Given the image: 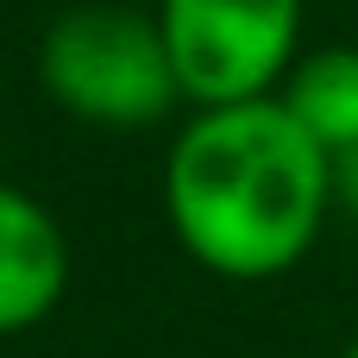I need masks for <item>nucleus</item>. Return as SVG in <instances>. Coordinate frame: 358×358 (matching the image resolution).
Listing matches in <instances>:
<instances>
[{
    "label": "nucleus",
    "mask_w": 358,
    "mask_h": 358,
    "mask_svg": "<svg viewBox=\"0 0 358 358\" xmlns=\"http://www.w3.org/2000/svg\"><path fill=\"white\" fill-rule=\"evenodd\" d=\"M334 157L283 101L208 107L170 151V220L220 277H283L321 233Z\"/></svg>",
    "instance_id": "f257e3e1"
},
{
    "label": "nucleus",
    "mask_w": 358,
    "mask_h": 358,
    "mask_svg": "<svg viewBox=\"0 0 358 358\" xmlns=\"http://www.w3.org/2000/svg\"><path fill=\"white\" fill-rule=\"evenodd\" d=\"M38 76L94 126H151L182 101L164 25L132 6H69L38 44Z\"/></svg>",
    "instance_id": "f03ea898"
},
{
    "label": "nucleus",
    "mask_w": 358,
    "mask_h": 358,
    "mask_svg": "<svg viewBox=\"0 0 358 358\" xmlns=\"http://www.w3.org/2000/svg\"><path fill=\"white\" fill-rule=\"evenodd\" d=\"M176 82L201 107L264 94L296 57L302 0H164L157 13Z\"/></svg>",
    "instance_id": "7ed1b4c3"
},
{
    "label": "nucleus",
    "mask_w": 358,
    "mask_h": 358,
    "mask_svg": "<svg viewBox=\"0 0 358 358\" xmlns=\"http://www.w3.org/2000/svg\"><path fill=\"white\" fill-rule=\"evenodd\" d=\"M63 277H69V252L57 220L31 195L0 182V334L44 321L63 296Z\"/></svg>",
    "instance_id": "20e7f679"
},
{
    "label": "nucleus",
    "mask_w": 358,
    "mask_h": 358,
    "mask_svg": "<svg viewBox=\"0 0 358 358\" xmlns=\"http://www.w3.org/2000/svg\"><path fill=\"white\" fill-rule=\"evenodd\" d=\"M283 107L315 132V145H321L327 157H352L358 151V50L352 44L315 50V57L289 76Z\"/></svg>",
    "instance_id": "39448f33"
},
{
    "label": "nucleus",
    "mask_w": 358,
    "mask_h": 358,
    "mask_svg": "<svg viewBox=\"0 0 358 358\" xmlns=\"http://www.w3.org/2000/svg\"><path fill=\"white\" fill-rule=\"evenodd\" d=\"M340 358H358V340H352V346H346V352H340Z\"/></svg>",
    "instance_id": "423d86ee"
}]
</instances>
